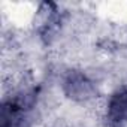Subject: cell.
<instances>
[{"label": "cell", "mask_w": 127, "mask_h": 127, "mask_svg": "<svg viewBox=\"0 0 127 127\" xmlns=\"http://www.w3.org/2000/svg\"><path fill=\"white\" fill-rule=\"evenodd\" d=\"M64 91L70 99L78 102L88 100L94 96L93 84L79 72H72L67 75V78L64 79Z\"/></svg>", "instance_id": "6da1fadb"}, {"label": "cell", "mask_w": 127, "mask_h": 127, "mask_svg": "<svg viewBox=\"0 0 127 127\" xmlns=\"http://www.w3.org/2000/svg\"><path fill=\"white\" fill-rule=\"evenodd\" d=\"M108 114H109V118L117 124L127 123V90L117 91L111 97Z\"/></svg>", "instance_id": "7a4b0ae2"}]
</instances>
